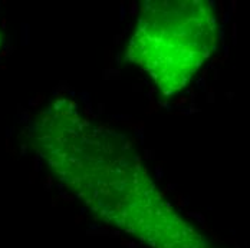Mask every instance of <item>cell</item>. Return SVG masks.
<instances>
[{
	"label": "cell",
	"instance_id": "obj_3",
	"mask_svg": "<svg viewBox=\"0 0 250 248\" xmlns=\"http://www.w3.org/2000/svg\"><path fill=\"white\" fill-rule=\"evenodd\" d=\"M1 42H3V36H1V32H0V46H1Z\"/></svg>",
	"mask_w": 250,
	"mask_h": 248
},
{
	"label": "cell",
	"instance_id": "obj_1",
	"mask_svg": "<svg viewBox=\"0 0 250 248\" xmlns=\"http://www.w3.org/2000/svg\"><path fill=\"white\" fill-rule=\"evenodd\" d=\"M30 139L58 181L108 223L154 248H207L163 197L131 139L74 100L50 102L32 121Z\"/></svg>",
	"mask_w": 250,
	"mask_h": 248
},
{
	"label": "cell",
	"instance_id": "obj_2",
	"mask_svg": "<svg viewBox=\"0 0 250 248\" xmlns=\"http://www.w3.org/2000/svg\"><path fill=\"white\" fill-rule=\"evenodd\" d=\"M217 45V20L207 0H148L141 6L126 59L166 95L183 91Z\"/></svg>",
	"mask_w": 250,
	"mask_h": 248
}]
</instances>
